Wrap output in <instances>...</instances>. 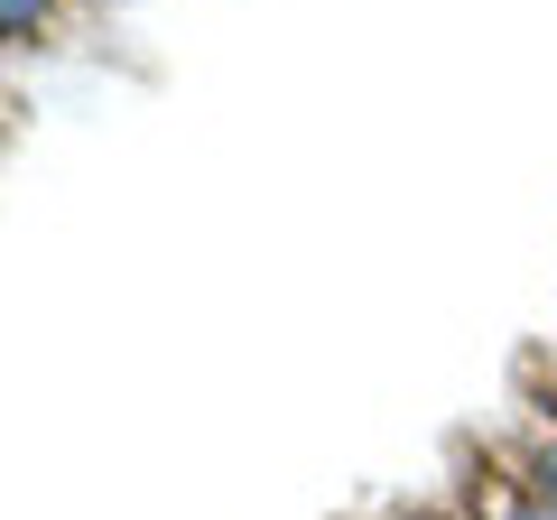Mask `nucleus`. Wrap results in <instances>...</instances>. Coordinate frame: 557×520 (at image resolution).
<instances>
[{
    "label": "nucleus",
    "mask_w": 557,
    "mask_h": 520,
    "mask_svg": "<svg viewBox=\"0 0 557 520\" xmlns=\"http://www.w3.org/2000/svg\"><path fill=\"white\" fill-rule=\"evenodd\" d=\"M47 20H57V0H0V47H20V38H38Z\"/></svg>",
    "instance_id": "obj_1"
},
{
    "label": "nucleus",
    "mask_w": 557,
    "mask_h": 520,
    "mask_svg": "<svg viewBox=\"0 0 557 520\" xmlns=\"http://www.w3.org/2000/svg\"><path fill=\"white\" fill-rule=\"evenodd\" d=\"M418 520H446V511H418Z\"/></svg>",
    "instance_id": "obj_4"
},
{
    "label": "nucleus",
    "mask_w": 557,
    "mask_h": 520,
    "mask_svg": "<svg viewBox=\"0 0 557 520\" xmlns=\"http://www.w3.org/2000/svg\"><path fill=\"white\" fill-rule=\"evenodd\" d=\"M530 502H539V511L557 520V437H548V446L530 456Z\"/></svg>",
    "instance_id": "obj_2"
},
{
    "label": "nucleus",
    "mask_w": 557,
    "mask_h": 520,
    "mask_svg": "<svg viewBox=\"0 0 557 520\" xmlns=\"http://www.w3.org/2000/svg\"><path fill=\"white\" fill-rule=\"evenodd\" d=\"M493 520H548V511H539V502H502Z\"/></svg>",
    "instance_id": "obj_3"
}]
</instances>
